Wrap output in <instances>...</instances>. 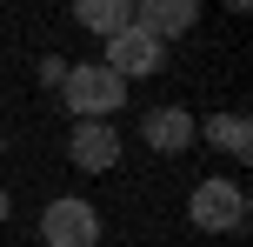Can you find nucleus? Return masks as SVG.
<instances>
[{
	"mask_svg": "<svg viewBox=\"0 0 253 247\" xmlns=\"http://www.w3.org/2000/svg\"><path fill=\"white\" fill-rule=\"evenodd\" d=\"M60 94H67V114H74V120H114L120 107H126V80H120V74H107L100 60L67 67Z\"/></svg>",
	"mask_w": 253,
	"mask_h": 247,
	"instance_id": "nucleus-1",
	"label": "nucleus"
},
{
	"mask_svg": "<svg viewBox=\"0 0 253 247\" xmlns=\"http://www.w3.org/2000/svg\"><path fill=\"white\" fill-rule=\"evenodd\" d=\"M187 221L200 227V234H240V221H247V194H240V181L207 174V181L187 194Z\"/></svg>",
	"mask_w": 253,
	"mask_h": 247,
	"instance_id": "nucleus-2",
	"label": "nucleus"
},
{
	"mask_svg": "<svg viewBox=\"0 0 253 247\" xmlns=\"http://www.w3.org/2000/svg\"><path fill=\"white\" fill-rule=\"evenodd\" d=\"M40 247H100V207L80 194H60L40 207Z\"/></svg>",
	"mask_w": 253,
	"mask_h": 247,
	"instance_id": "nucleus-3",
	"label": "nucleus"
},
{
	"mask_svg": "<svg viewBox=\"0 0 253 247\" xmlns=\"http://www.w3.org/2000/svg\"><path fill=\"white\" fill-rule=\"evenodd\" d=\"M67 160H74L80 174H114V167H120V134H114V120H74V134H67Z\"/></svg>",
	"mask_w": 253,
	"mask_h": 247,
	"instance_id": "nucleus-4",
	"label": "nucleus"
},
{
	"mask_svg": "<svg viewBox=\"0 0 253 247\" xmlns=\"http://www.w3.org/2000/svg\"><path fill=\"white\" fill-rule=\"evenodd\" d=\"M107 74H120V80H140V74H160L167 67V47L147 34V27H126V34H114L107 40Z\"/></svg>",
	"mask_w": 253,
	"mask_h": 247,
	"instance_id": "nucleus-5",
	"label": "nucleus"
},
{
	"mask_svg": "<svg viewBox=\"0 0 253 247\" xmlns=\"http://www.w3.org/2000/svg\"><path fill=\"white\" fill-rule=\"evenodd\" d=\"M140 141H147L153 154H187V147H193V114H187V107H147Z\"/></svg>",
	"mask_w": 253,
	"mask_h": 247,
	"instance_id": "nucleus-6",
	"label": "nucleus"
},
{
	"mask_svg": "<svg viewBox=\"0 0 253 247\" xmlns=\"http://www.w3.org/2000/svg\"><path fill=\"white\" fill-rule=\"evenodd\" d=\"M193 20H200V7L193 0H140L133 7V27H147L153 40H180V34H193Z\"/></svg>",
	"mask_w": 253,
	"mask_h": 247,
	"instance_id": "nucleus-7",
	"label": "nucleus"
},
{
	"mask_svg": "<svg viewBox=\"0 0 253 247\" xmlns=\"http://www.w3.org/2000/svg\"><path fill=\"white\" fill-rule=\"evenodd\" d=\"M193 141L220 147L227 160H253V120L247 114H207V120H193Z\"/></svg>",
	"mask_w": 253,
	"mask_h": 247,
	"instance_id": "nucleus-8",
	"label": "nucleus"
},
{
	"mask_svg": "<svg viewBox=\"0 0 253 247\" xmlns=\"http://www.w3.org/2000/svg\"><path fill=\"white\" fill-rule=\"evenodd\" d=\"M74 20L87 27V34H126V27H133V0H80L74 7Z\"/></svg>",
	"mask_w": 253,
	"mask_h": 247,
	"instance_id": "nucleus-9",
	"label": "nucleus"
},
{
	"mask_svg": "<svg viewBox=\"0 0 253 247\" xmlns=\"http://www.w3.org/2000/svg\"><path fill=\"white\" fill-rule=\"evenodd\" d=\"M40 80H47V87H60V80H67V60H60V53H47V60H40Z\"/></svg>",
	"mask_w": 253,
	"mask_h": 247,
	"instance_id": "nucleus-10",
	"label": "nucleus"
},
{
	"mask_svg": "<svg viewBox=\"0 0 253 247\" xmlns=\"http://www.w3.org/2000/svg\"><path fill=\"white\" fill-rule=\"evenodd\" d=\"M7 214H13V200H7V187H0V227H7Z\"/></svg>",
	"mask_w": 253,
	"mask_h": 247,
	"instance_id": "nucleus-11",
	"label": "nucleus"
},
{
	"mask_svg": "<svg viewBox=\"0 0 253 247\" xmlns=\"http://www.w3.org/2000/svg\"><path fill=\"white\" fill-rule=\"evenodd\" d=\"M0 167H7V134H0Z\"/></svg>",
	"mask_w": 253,
	"mask_h": 247,
	"instance_id": "nucleus-12",
	"label": "nucleus"
}]
</instances>
